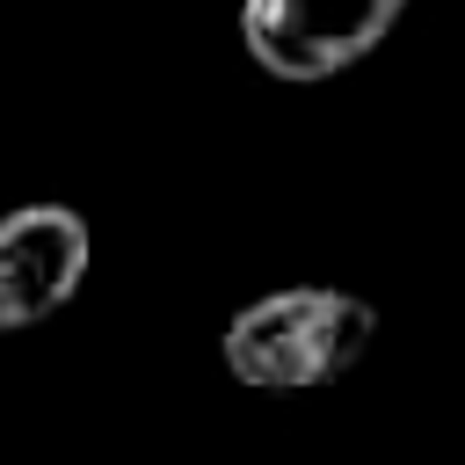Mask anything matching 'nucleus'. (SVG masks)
I'll return each mask as SVG.
<instances>
[{
  "mask_svg": "<svg viewBox=\"0 0 465 465\" xmlns=\"http://www.w3.org/2000/svg\"><path fill=\"white\" fill-rule=\"evenodd\" d=\"M378 341V312L334 283H291L225 320V371L254 392H320L349 378Z\"/></svg>",
  "mask_w": 465,
  "mask_h": 465,
  "instance_id": "obj_1",
  "label": "nucleus"
},
{
  "mask_svg": "<svg viewBox=\"0 0 465 465\" xmlns=\"http://www.w3.org/2000/svg\"><path fill=\"white\" fill-rule=\"evenodd\" d=\"M407 0H247L240 36L262 73L276 80H334L356 58H371Z\"/></svg>",
  "mask_w": 465,
  "mask_h": 465,
  "instance_id": "obj_2",
  "label": "nucleus"
},
{
  "mask_svg": "<svg viewBox=\"0 0 465 465\" xmlns=\"http://www.w3.org/2000/svg\"><path fill=\"white\" fill-rule=\"evenodd\" d=\"M87 218L73 203H22L0 218V334L51 320L87 276Z\"/></svg>",
  "mask_w": 465,
  "mask_h": 465,
  "instance_id": "obj_3",
  "label": "nucleus"
}]
</instances>
